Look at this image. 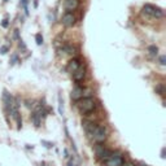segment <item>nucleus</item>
<instances>
[{"mask_svg": "<svg viewBox=\"0 0 166 166\" xmlns=\"http://www.w3.org/2000/svg\"><path fill=\"white\" fill-rule=\"evenodd\" d=\"M8 20H7V18H5V20H4L3 21V22H1V26H3V27H7V26H8Z\"/></svg>", "mask_w": 166, "mask_h": 166, "instance_id": "obj_24", "label": "nucleus"}, {"mask_svg": "<svg viewBox=\"0 0 166 166\" xmlns=\"http://www.w3.org/2000/svg\"><path fill=\"white\" fill-rule=\"evenodd\" d=\"M139 166H148V165H139Z\"/></svg>", "mask_w": 166, "mask_h": 166, "instance_id": "obj_27", "label": "nucleus"}, {"mask_svg": "<svg viewBox=\"0 0 166 166\" xmlns=\"http://www.w3.org/2000/svg\"><path fill=\"white\" fill-rule=\"evenodd\" d=\"M119 166H136V165L134 162H131V161H123Z\"/></svg>", "mask_w": 166, "mask_h": 166, "instance_id": "obj_19", "label": "nucleus"}, {"mask_svg": "<svg viewBox=\"0 0 166 166\" xmlns=\"http://www.w3.org/2000/svg\"><path fill=\"white\" fill-rule=\"evenodd\" d=\"M85 77H86V70H85V68H78L73 73V79L75 82H81V81H83L85 79Z\"/></svg>", "mask_w": 166, "mask_h": 166, "instance_id": "obj_11", "label": "nucleus"}, {"mask_svg": "<svg viewBox=\"0 0 166 166\" xmlns=\"http://www.w3.org/2000/svg\"><path fill=\"white\" fill-rule=\"evenodd\" d=\"M17 62H18V56L17 55H13L11 59V65H14V64H17Z\"/></svg>", "mask_w": 166, "mask_h": 166, "instance_id": "obj_18", "label": "nucleus"}, {"mask_svg": "<svg viewBox=\"0 0 166 166\" xmlns=\"http://www.w3.org/2000/svg\"><path fill=\"white\" fill-rule=\"evenodd\" d=\"M3 101H4V107H5V112L9 113V109H11L12 103L14 101V99L12 97V95L8 92L7 90L3 91Z\"/></svg>", "mask_w": 166, "mask_h": 166, "instance_id": "obj_8", "label": "nucleus"}, {"mask_svg": "<svg viewBox=\"0 0 166 166\" xmlns=\"http://www.w3.org/2000/svg\"><path fill=\"white\" fill-rule=\"evenodd\" d=\"M30 118H31V121H33V123H34L35 127H40V125H42V118H40L37 113H35V112L31 113Z\"/></svg>", "mask_w": 166, "mask_h": 166, "instance_id": "obj_12", "label": "nucleus"}, {"mask_svg": "<svg viewBox=\"0 0 166 166\" xmlns=\"http://www.w3.org/2000/svg\"><path fill=\"white\" fill-rule=\"evenodd\" d=\"M79 5H81V1L79 0H65L64 1V7L68 12L75 11V9L79 8Z\"/></svg>", "mask_w": 166, "mask_h": 166, "instance_id": "obj_9", "label": "nucleus"}, {"mask_svg": "<svg viewBox=\"0 0 166 166\" xmlns=\"http://www.w3.org/2000/svg\"><path fill=\"white\" fill-rule=\"evenodd\" d=\"M35 42H37L38 45H42L43 44V37H42V34H40V33L35 35Z\"/></svg>", "mask_w": 166, "mask_h": 166, "instance_id": "obj_17", "label": "nucleus"}, {"mask_svg": "<svg viewBox=\"0 0 166 166\" xmlns=\"http://www.w3.org/2000/svg\"><path fill=\"white\" fill-rule=\"evenodd\" d=\"M160 64L161 65H166V56H160Z\"/></svg>", "mask_w": 166, "mask_h": 166, "instance_id": "obj_22", "label": "nucleus"}, {"mask_svg": "<svg viewBox=\"0 0 166 166\" xmlns=\"http://www.w3.org/2000/svg\"><path fill=\"white\" fill-rule=\"evenodd\" d=\"M43 166H47V165H44V163H43Z\"/></svg>", "mask_w": 166, "mask_h": 166, "instance_id": "obj_28", "label": "nucleus"}, {"mask_svg": "<svg viewBox=\"0 0 166 166\" xmlns=\"http://www.w3.org/2000/svg\"><path fill=\"white\" fill-rule=\"evenodd\" d=\"M78 68H81V62H79L78 59H71L70 61L68 62V65H66V70L71 74H73Z\"/></svg>", "mask_w": 166, "mask_h": 166, "instance_id": "obj_10", "label": "nucleus"}, {"mask_svg": "<svg viewBox=\"0 0 166 166\" xmlns=\"http://www.w3.org/2000/svg\"><path fill=\"white\" fill-rule=\"evenodd\" d=\"M141 11H143L144 14L151 16V17H153V18H162L163 17V11H162V9L158 8V7L151 5V4H145V5H143Z\"/></svg>", "mask_w": 166, "mask_h": 166, "instance_id": "obj_2", "label": "nucleus"}, {"mask_svg": "<svg viewBox=\"0 0 166 166\" xmlns=\"http://www.w3.org/2000/svg\"><path fill=\"white\" fill-rule=\"evenodd\" d=\"M75 21H77L75 16H74L71 12H68V13H65L64 16H62L61 22H62V25H64L65 27H71V26H74Z\"/></svg>", "mask_w": 166, "mask_h": 166, "instance_id": "obj_5", "label": "nucleus"}, {"mask_svg": "<svg viewBox=\"0 0 166 166\" xmlns=\"http://www.w3.org/2000/svg\"><path fill=\"white\" fill-rule=\"evenodd\" d=\"M62 49H64V52H66V53H69V55H73V53H75V48H74L73 45L65 44L64 47H62Z\"/></svg>", "mask_w": 166, "mask_h": 166, "instance_id": "obj_13", "label": "nucleus"}, {"mask_svg": "<svg viewBox=\"0 0 166 166\" xmlns=\"http://www.w3.org/2000/svg\"><path fill=\"white\" fill-rule=\"evenodd\" d=\"M108 166H119L123 162V157H122L121 153L118 152H112L110 157L108 158Z\"/></svg>", "mask_w": 166, "mask_h": 166, "instance_id": "obj_4", "label": "nucleus"}, {"mask_svg": "<svg viewBox=\"0 0 166 166\" xmlns=\"http://www.w3.org/2000/svg\"><path fill=\"white\" fill-rule=\"evenodd\" d=\"M42 143H43V144H45V147H47V148H52V147H53V144H52V143H49V141L42 140Z\"/></svg>", "mask_w": 166, "mask_h": 166, "instance_id": "obj_23", "label": "nucleus"}, {"mask_svg": "<svg viewBox=\"0 0 166 166\" xmlns=\"http://www.w3.org/2000/svg\"><path fill=\"white\" fill-rule=\"evenodd\" d=\"M59 113L61 115H64V103H62L61 95H59Z\"/></svg>", "mask_w": 166, "mask_h": 166, "instance_id": "obj_15", "label": "nucleus"}, {"mask_svg": "<svg viewBox=\"0 0 166 166\" xmlns=\"http://www.w3.org/2000/svg\"><path fill=\"white\" fill-rule=\"evenodd\" d=\"M156 92H157L158 95L163 96V93H165V87H163V85H158V86H156Z\"/></svg>", "mask_w": 166, "mask_h": 166, "instance_id": "obj_16", "label": "nucleus"}, {"mask_svg": "<svg viewBox=\"0 0 166 166\" xmlns=\"http://www.w3.org/2000/svg\"><path fill=\"white\" fill-rule=\"evenodd\" d=\"M7 1H9V0H4V3H7Z\"/></svg>", "mask_w": 166, "mask_h": 166, "instance_id": "obj_26", "label": "nucleus"}, {"mask_svg": "<svg viewBox=\"0 0 166 166\" xmlns=\"http://www.w3.org/2000/svg\"><path fill=\"white\" fill-rule=\"evenodd\" d=\"M161 157H162V158H165V148H163L162 151H161Z\"/></svg>", "mask_w": 166, "mask_h": 166, "instance_id": "obj_25", "label": "nucleus"}, {"mask_svg": "<svg viewBox=\"0 0 166 166\" xmlns=\"http://www.w3.org/2000/svg\"><path fill=\"white\" fill-rule=\"evenodd\" d=\"M110 155H112V151L104 148L103 145H100V147L96 148V156H97L100 160H108V158L110 157Z\"/></svg>", "mask_w": 166, "mask_h": 166, "instance_id": "obj_7", "label": "nucleus"}, {"mask_svg": "<svg viewBox=\"0 0 166 166\" xmlns=\"http://www.w3.org/2000/svg\"><path fill=\"white\" fill-rule=\"evenodd\" d=\"M148 51L151 55H153V56H156V55L158 53V47L157 45H149L148 47Z\"/></svg>", "mask_w": 166, "mask_h": 166, "instance_id": "obj_14", "label": "nucleus"}, {"mask_svg": "<svg viewBox=\"0 0 166 166\" xmlns=\"http://www.w3.org/2000/svg\"><path fill=\"white\" fill-rule=\"evenodd\" d=\"M13 37H14V39H16V40H20L21 39V38H20V30H18V29H16V30H14Z\"/></svg>", "mask_w": 166, "mask_h": 166, "instance_id": "obj_20", "label": "nucleus"}, {"mask_svg": "<svg viewBox=\"0 0 166 166\" xmlns=\"http://www.w3.org/2000/svg\"><path fill=\"white\" fill-rule=\"evenodd\" d=\"M83 95H85V88L81 87V86H77V87H74L73 90H71L70 99L73 101H78V100H81V99L83 97Z\"/></svg>", "mask_w": 166, "mask_h": 166, "instance_id": "obj_6", "label": "nucleus"}, {"mask_svg": "<svg viewBox=\"0 0 166 166\" xmlns=\"http://www.w3.org/2000/svg\"><path fill=\"white\" fill-rule=\"evenodd\" d=\"M8 49H9L8 45H3V47L0 48V53H1V55H5L7 52H8Z\"/></svg>", "mask_w": 166, "mask_h": 166, "instance_id": "obj_21", "label": "nucleus"}, {"mask_svg": "<svg viewBox=\"0 0 166 166\" xmlns=\"http://www.w3.org/2000/svg\"><path fill=\"white\" fill-rule=\"evenodd\" d=\"M78 110L82 115H86L88 113L93 112L96 108V101L93 97H83L82 100H78Z\"/></svg>", "mask_w": 166, "mask_h": 166, "instance_id": "obj_1", "label": "nucleus"}, {"mask_svg": "<svg viewBox=\"0 0 166 166\" xmlns=\"http://www.w3.org/2000/svg\"><path fill=\"white\" fill-rule=\"evenodd\" d=\"M91 138L96 141V143H103L107 139V130L103 126H96L95 130L91 134Z\"/></svg>", "mask_w": 166, "mask_h": 166, "instance_id": "obj_3", "label": "nucleus"}]
</instances>
